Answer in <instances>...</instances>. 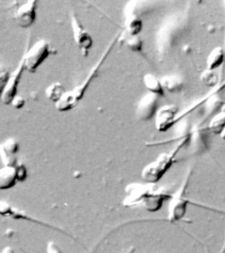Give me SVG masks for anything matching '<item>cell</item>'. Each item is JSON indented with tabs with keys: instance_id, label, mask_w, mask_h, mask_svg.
Listing matches in <instances>:
<instances>
[{
	"instance_id": "obj_1",
	"label": "cell",
	"mask_w": 225,
	"mask_h": 253,
	"mask_svg": "<svg viewBox=\"0 0 225 253\" xmlns=\"http://www.w3.org/2000/svg\"><path fill=\"white\" fill-rule=\"evenodd\" d=\"M157 184L132 183L126 186V197L123 201L125 207H141L149 212H157L164 204L169 201L172 194Z\"/></svg>"
},
{
	"instance_id": "obj_2",
	"label": "cell",
	"mask_w": 225,
	"mask_h": 253,
	"mask_svg": "<svg viewBox=\"0 0 225 253\" xmlns=\"http://www.w3.org/2000/svg\"><path fill=\"white\" fill-rule=\"evenodd\" d=\"M121 32L116 34L115 37L112 39L109 44L106 47L105 50L102 53L101 56L96 63V64L92 67L91 70L90 71L88 76L84 79L83 82L78 85L72 90L66 91L63 95L62 98L55 104V107L57 110L60 112H67L73 110L78 106L80 101L84 98L85 94L90 83L93 79L97 76L98 71L101 68L102 65L106 59H107L110 53L113 49L116 43L119 42Z\"/></svg>"
},
{
	"instance_id": "obj_3",
	"label": "cell",
	"mask_w": 225,
	"mask_h": 253,
	"mask_svg": "<svg viewBox=\"0 0 225 253\" xmlns=\"http://www.w3.org/2000/svg\"><path fill=\"white\" fill-rule=\"evenodd\" d=\"M190 134H186L179 144L169 152H163L153 162L147 164L142 169L141 177L144 182L157 184L177 162V156L181 148L190 142Z\"/></svg>"
},
{
	"instance_id": "obj_4",
	"label": "cell",
	"mask_w": 225,
	"mask_h": 253,
	"mask_svg": "<svg viewBox=\"0 0 225 253\" xmlns=\"http://www.w3.org/2000/svg\"><path fill=\"white\" fill-rule=\"evenodd\" d=\"M191 172L190 169L185 175L180 187L175 193L172 194L171 198L169 200L168 220L171 223H176L181 220L186 214L189 204H191L190 201L185 195L190 179Z\"/></svg>"
},
{
	"instance_id": "obj_5",
	"label": "cell",
	"mask_w": 225,
	"mask_h": 253,
	"mask_svg": "<svg viewBox=\"0 0 225 253\" xmlns=\"http://www.w3.org/2000/svg\"><path fill=\"white\" fill-rule=\"evenodd\" d=\"M56 52L46 40L37 41L22 57L25 70L35 73L50 55Z\"/></svg>"
},
{
	"instance_id": "obj_6",
	"label": "cell",
	"mask_w": 225,
	"mask_h": 253,
	"mask_svg": "<svg viewBox=\"0 0 225 253\" xmlns=\"http://www.w3.org/2000/svg\"><path fill=\"white\" fill-rule=\"evenodd\" d=\"M38 1L29 0L23 2L17 8L13 15V20L18 27L28 29L32 27L37 19Z\"/></svg>"
},
{
	"instance_id": "obj_7",
	"label": "cell",
	"mask_w": 225,
	"mask_h": 253,
	"mask_svg": "<svg viewBox=\"0 0 225 253\" xmlns=\"http://www.w3.org/2000/svg\"><path fill=\"white\" fill-rule=\"evenodd\" d=\"M179 108L176 105H165L158 109L155 116L156 129L165 132L177 124Z\"/></svg>"
},
{
	"instance_id": "obj_8",
	"label": "cell",
	"mask_w": 225,
	"mask_h": 253,
	"mask_svg": "<svg viewBox=\"0 0 225 253\" xmlns=\"http://www.w3.org/2000/svg\"><path fill=\"white\" fill-rule=\"evenodd\" d=\"M25 71L24 67V63H23V59H21L20 63H19L18 66L11 73L10 77L6 84L1 92V102L3 104L9 106L11 105L13 99L17 96L18 93V88L19 83L21 82V79L22 78L23 72Z\"/></svg>"
},
{
	"instance_id": "obj_9",
	"label": "cell",
	"mask_w": 225,
	"mask_h": 253,
	"mask_svg": "<svg viewBox=\"0 0 225 253\" xmlns=\"http://www.w3.org/2000/svg\"><path fill=\"white\" fill-rule=\"evenodd\" d=\"M72 29L75 42L81 49L83 56H88L89 51L93 45L90 34L82 25L74 13L72 15Z\"/></svg>"
},
{
	"instance_id": "obj_10",
	"label": "cell",
	"mask_w": 225,
	"mask_h": 253,
	"mask_svg": "<svg viewBox=\"0 0 225 253\" xmlns=\"http://www.w3.org/2000/svg\"><path fill=\"white\" fill-rule=\"evenodd\" d=\"M159 96L148 92L137 103L136 115L139 120L147 122L155 116L158 110Z\"/></svg>"
},
{
	"instance_id": "obj_11",
	"label": "cell",
	"mask_w": 225,
	"mask_h": 253,
	"mask_svg": "<svg viewBox=\"0 0 225 253\" xmlns=\"http://www.w3.org/2000/svg\"><path fill=\"white\" fill-rule=\"evenodd\" d=\"M19 144L14 138H8L0 146V156L4 166H15L19 163L17 154Z\"/></svg>"
},
{
	"instance_id": "obj_12",
	"label": "cell",
	"mask_w": 225,
	"mask_h": 253,
	"mask_svg": "<svg viewBox=\"0 0 225 253\" xmlns=\"http://www.w3.org/2000/svg\"><path fill=\"white\" fill-rule=\"evenodd\" d=\"M126 11V33L130 35L137 36L141 33L143 27V21L135 12L134 5H128Z\"/></svg>"
},
{
	"instance_id": "obj_13",
	"label": "cell",
	"mask_w": 225,
	"mask_h": 253,
	"mask_svg": "<svg viewBox=\"0 0 225 253\" xmlns=\"http://www.w3.org/2000/svg\"><path fill=\"white\" fill-rule=\"evenodd\" d=\"M17 169L15 166H4L0 169V189L7 190L16 185Z\"/></svg>"
},
{
	"instance_id": "obj_14",
	"label": "cell",
	"mask_w": 225,
	"mask_h": 253,
	"mask_svg": "<svg viewBox=\"0 0 225 253\" xmlns=\"http://www.w3.org/2000/svg\"><path fill=\"white\" fill-rule=\"evenodd\" d=\"M225 53L222 47H215L209 53L207 58V69L215 71L224 63Z\"/></svg>"
},
{
	"instance_id": "obj_15",
	"label": "cell",
	"mask_w": 225,
	"mask_h": 253,
	"mask_svg": "<svg viewBox=\"0 0 225 253\" xmlns=\"http://www.w3.org/2000/svg\"><path fill=\"white\" fill-rule=\"evenodd\" d=\"M164 90L170 93H178L182 90L183 82L182 79L178 75H168L161 79Z\"/></svg>"
},
{
	"instance_id": "obj_16",
	"label": "cell",
	"mask_w": 225,
	"mask_h": 253,
	"mask_svg": "<svg viewBox=\"0 0 225 253\" xmlns=\"http://www.w3.org/2000/svg\"><path fill=\"white\" fill-rule=\"evenodd\" d=\"M143 81L144 85L149 92L159 96H165V91L162 86L161 79H158L151 73H147L144 75Z\"/></svg>"
},
{
	"instance_id": "obj_17",
	"label": "cell",
	"mask_w": 225,
	"mask_h": 253,
	"mask_svg": "<svg viewBox=\"0 0 225 253\" xmlns=\"http://www.w3.org/2000/svg\"><path fill=\"white\" fill-rule=\"evenodd\" d=\"M224 88H225V82L221 83V84H219V86L217 85V86L215 87L214 88H213V90H211L208 94H207L204 98L201 99V100L195 103V104L192 105V106L189 107L188 108L183 111V112L180 113L179 116H178L177 123L179 122V121H180L183 118H184L185 116H186L187 115L190 114V113L192 112L193 110H195V109L198 108L199 106H200L201 104H204V103L207 102V100H209V99L212 98V97L214 96V95L216 94L217 93L220 92V91L223 90Z\"/></svg>"
},
{
	"instance_id": "obj_18",
	"label": "cell",
	"mask_w": 225,
	"mask_h": 253,
	"mask_svg": "<svg viewBox=\"0 0 225 253\" xmlns=\"http://www.w3.org/2000/svg\"><path fill=\"white\" fill-rule=\"evenodd\" d=\"M209 129L215 134L222 133L225 128V104L223 105L220 112L213 116L209 123Z\"/></svg>"
},
{
	"instance_id": "obj_19",
	"label": "cell",
	"mask_w": 225,
	"mask_h": 253,
	"mask_svg": "<svg viewBox=\"0 0 225 253\" xmlns=\"http://www.w3.org/2000/svg\"><path fill=\"white\" fill-rule=\"evenodd\" d=\"M66 91L64 86L60 82H54L46 87L45 90V95L47 99L55 104L62 98L63 95Z\"/></svg>"
},
{
	"instance_id": "obj_20",
	"label": "cell",
	"mask_w": 225,
	"mask_h": 253,
	"mask_svg": "<svg viewBox=\"0 0 225 253\" xmlns=\"http://www.w3.org/2000/svg\"><path fill=\"white\" fill-rule=\"evenodd\" d=\"M121 37L130 50L136 53L141 52L143 43L139 35H130L127 33L126 35L121 36Z\"/></svg>"
},
{
	"instance_id": "obj_21",
	"label": "cell",
	"mask_w": 225,
	"mask_h": 253,
	"mask_svg": "<svg viewBox=\"0 0 225 253\" xmlns=\"http://www.w3.org/2000/svg\"><path fill=\"white\" fill-rule=\"evenodd\" d=\"M200 80L205 86L214 88L219 84V77L216 71L207 69L201 73Z\"/></svg>"
},
{
	"instance_id": "obj_22",
	"label": "cell",
	"mask_w": 225,
	"mask_h": 253,
	"mask_svg": "<svg viewBox=\"0 0 225 253\" xmlns=\"http://www.w3.org/2000/svg\"><path fill=\"white\" fill-rule=\"evenodd\" d=\"M17 169V179L18 181H25L27 178V168L23 163L19 162L16 166H15Z\"/></svg>"
},
{
	"instance_id": "obj_23",
	"label": "cell",
	"mask_w": 225,
	"mask_h": 253,
	"mask_svg": "<svg viewBox=\"0 0 225 253\" xmlns=\"http://www.w3.org/2000/svg\"><path fill=\"white\" fill-rule=\"evenodd\" d=\"M25 104V100L22 96L20 95H17L13 99L12 102H11V106L17 110L23 108Z\"/></svg>"
},
{
	"instance_id": "obj_24",
	"label": "cell",
	"mask_w": 225,
	"mask_h": 253,
	"mask_svg": "<svg viewBox=\"0 0 225 253\" xmlns=\"http://www.w3.org/2000/svg\"><path fill=\"white\" fill-rule=\"evenodd\" d=\"M46 253H62V252L60 247L54 241H49L47 244Z\"/></svg>"
},
{
	"instance_id": "obj_25",
	"label": "cell",
	"mask_w": 225,
	"mask_h": 253,
	"mask_svg": "<svg viewBox=\"0 0 225 253\" xmlns=\"http://www.w3.org/2000/svg\"><path fill=\"white\" fill-rule=\"evenodd\" d=\"M10 73L8 71L5 70H1V74H0V83H1V90H2L5 84L8 81L9 77H10Z\"/></svg>"
},
{
	"instance_id": "obj_26",
	"label": "cell",
	"mask_w": 225,
	"mask_h": 253,
	"mask_svg": "<svg viewBox=\"0 0 225 253\" xmlns=\"http://www.w3.org/2000/svg\"><path fill=\"white\" fill-rule=\"evenodd\" d=\"M1 253H15V252L11 247L7 246L5 247L3 249Z\"/></svg>"
}]
</instances>
